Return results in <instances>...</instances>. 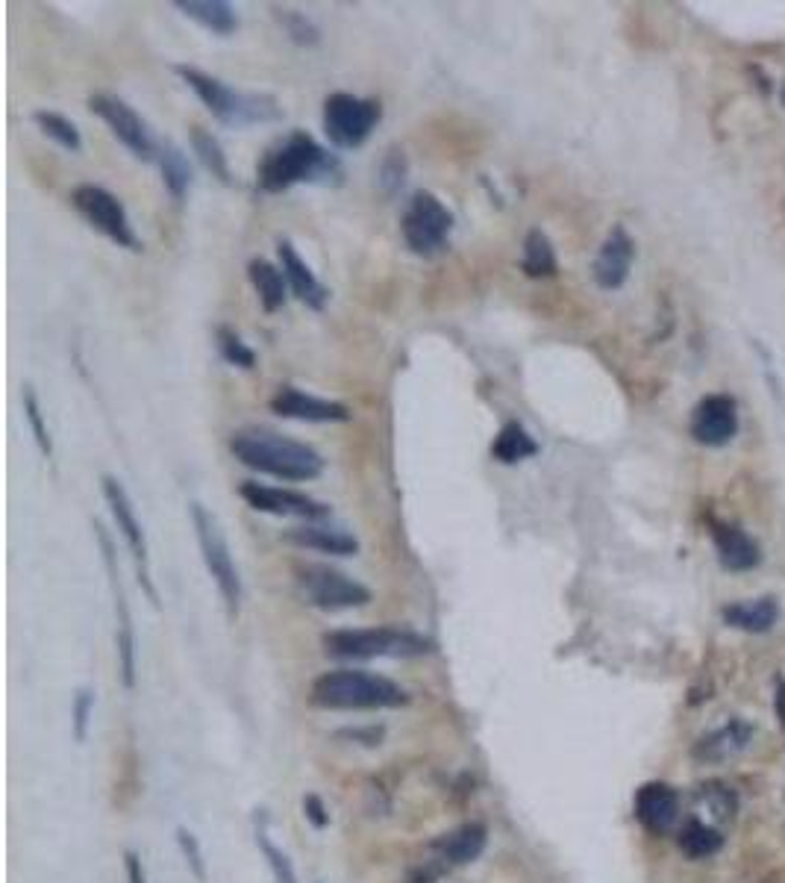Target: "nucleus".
I'll return each instance as SVG.
<instances>
[{
    "label": "nucleus",
    "mask_w": 785,
    "mask_h": 883,
    "mask_svg": "<svg viewBox=\"0 0 785 883\" xmlns=\"http://www.w3.org/2000/svg\"><path fill=\"white\" fill-rule=\"evenodd\" d=\"M535 454H539V442L526 433L524 424H519V421L503 424L501 433L492 442V456L503 465H515L521 460H526V456Z\"/></svg>",
    "instance_id": "bb28decb"
},
{
    "label": "nucleus",
    "mask_w": 785,
    "mask_h": 883,
    "mask_svg": "<svg viewBox=\"0 0 785 883\" xmlns=\"http://www.w3.org/2000/svg\"><path fill=\"white\" fill-rule=\"evenodd\" d=\"M677 813L680 799L668 783H644L642 790L635 792V819L651 833L671 831L674 822H677Z\"/></svg>",
    "instance_id": "a211bd4d"
},
{
    "label": "nucleus",
    "mask_w": 785,
    "mask_h": 883,
    "mask_svg": "<svg viewBox=\"0 0 785 883\" xmlns=\"http://www.w3.org/2000/svg\"><path fill=\"white\" fill-rule=\"evenodd\" d=\"M159 169H162V183L174 201H183L189 185H192V165L185 160V153L177 144H162L159 151Z\"/></svg>",
    "instance_id": "c85d7f7f"
},
{
    "label": "nucleus",
    "mask_w": 785,
    "mask_h": 883,
    "mask_svg": "<svg viewBox=\"0 0 785 883\" xmlns=\"http://www.w3.org/2000/svg\"><path fill=\"white\" fill-rule=\"evenodd\" d=\"M694 442L706 448L727 445L738 430V407L729 395H709L694 407L692 421H688Z\"/></svg>",
    "instance_id": "2eb2a0df"
},
{
    "label": "nucleus",
    "mask_w": 785,
    "mask_h": 883,
    "mask_svg": "<svg viewBox=\"0 0 785 883\" xmlns=\"http://www.w3.org/2000/svg\"><path fill=\"white\" fill-rule=\"evenodd\" d=\"M276 18H280V24L285 27V33L292 36V42L315 44L318 39H321V30H318L303 12H294V9H276Z\"/></svg>",
    "instance_id": "4c0bfd02"
},
{
    "label": "nucleus",
    "mask_w": 785,
    "mask_h": 883,
    "mask_svg": "<svg viewBox=\"0 0 785 883\" xmlns=\"http://www.w3.org/2000/svg\"><path fill=\"white\" fill-rule=\"evenodd\" d=\"M342 165L324 144H318L310 133L294 130L280 144L262 157L256 169V183L262 192L280 194L301 183H330L339 180Z\"/></svg>",
    "instance_id": "f257e3e1"
},
{
    "label": "nucleus",
    "mask_w": 785,
    "mask_h": 883,
    "mask_svg": "<svg viewBox=\"0 0 785 883\" xmlns=\"http://www.w3.org/2000/svg\"><path fill=\"white\" fill-rule=\"evenodd\" d=\"M453 230V212L433 192H415L401 219V233L412 253L433 257L447 248Z\"/></svg>",
    "instance_id": "6e6552de"
},
{
    "label": "nucleus",
    "mask_w": 785,
    "mask_h": 883,
    "mask_svg": "<svg viewBox=\"0 0 785 883\" xmlns=\"http://www.w3.org/2000/svg\"><path fill=\"white\" fill-rule=\"evenodd\" d=\"M33 121L48 139H53V142L59 144V148H66V151L71 153L83 151V136H80V130H77V124L71 118L59 116V112L51 110H39L33 112Z\"/></svg>",
    "instance_id": "7c9ffc66"
},
{
    "label": "nucleus",
    "mask_w": 785,
    "mask_h": 883,
    "mask_svg": "<svg viewBox=\"0 0 785 883\" xmlns=\"http://www.w3.org/2000/svg\"><path fill=\"white\" fill-rule=\"evenodd\" d=\"M218 351L230 365H239V369L251 371L256 365V353L244 345L242 337L230 328H218Z\"/></svg>",
    "instance_id": "f704fd0d"
},
{
    "label": "nucleus",
    "mask_w": 785,
    "mask_h": 883,
    "mask_svg": "<svg viewBox=\"0 0 785 883\" xmlns=\"http://www.w3.org/2000/svg\"><path fill=\"white\" fill-rule=\"evenodd\" d=\"M298 581L312 604L321 610H353L371 601V589L353 581L351 574L330 569V565H301Z\"/></svg>",
    "instance_id": "9b49d317"
},
{
    "label": "nucleus",
    "mask_w": 785,
    "mask_h": 883,
    "mask_svg": "<svg viewBox=\"0 0 785 883\" xmlns=\"http://www.w3.org/2000/svg\"><path fill=\"white\" fill-rule=\"evenodd\" d=\"M71 203H74V210L89 221V228H94L98 233L107 235L109 242L118 244V248H127V251H142L139 235H135L133 224H130V215H127L124 210V203L118 201L109 189L94 183L77 185L74 192H71Z\"/></svg>",
    "instance_id": "1a4fd4ad"
},
{
    "label": "nucleus",
    "mask_w": 785,
    "mask_h": 883,
    "mask_svg": "<svg viewBox=\"0 0 785 883\" xmlns=\"http://www.w3.org/2000/svg\"><path fill=\"white\" fill-rule=\"evenodd\" d=\"M189 513H192L194 533H198L203 565H207V572L212 574L218 592L224 598L230 619H235V615H239V606H242V578H239V569H235L233 563L230 545H227L224 533L218 528L215 515H212L207 506L194 501V504H189Z\"/></svg>",
    "instance_id": "423d86ee"
},
{
    "label": "nucleus",
    "mask_w": 785,
    "mask_h": 883,
    "mask_svg": "<svg viewBox=\"0 0 785 883\" xmlns=\"http://www.w3.org/2000/svg\"><path fill=\"white\" fill-rule=\"evenodd\" d=\"M774 713H777L779 728L785 731V678H777V683H774Z\"/></svg>",
    "instance_id": "37998d69"
},
{
    "label": "nucleus",
    "mask_w": 785,
    "mask_h": 883,
    "mask_svg": "<svg viewBox=\"0 0 785 883\" xmlns=\"http://www.w3.org/2000/svg\"><path fill=\"white\" fill-rule=\"evenodd\" d=\"M103 495H107V504L109 510H112V519H115L118 524V533L124 536L127 548H130V554H133L135 569H139V583H142L148 598L157 604V589H153L151 572H148V539H144L142 522L135 519L133 501L127 495L124 483L118 478H112V474L103 478Z\"/></svg>",
    "instance_id": "4468645a"
},
{
    "label": "nucleus",
    "mask_w": 785,
    "mask_h": 883,
    "mask_svg": "<svg viewBox=\"0 0 785 883\" xmlns=\"http://www.w3.org/2000/svg\"><path fill=\"white\" fill-rule=\"evenodd\" d=\"M753 728L742 719H733L724 728H718L709 736H703L697 745H694V757L706 760V763H718V760H729L735 754H742L747 745H751Z\"/></svg>",
    "instance_id": "5701e85b"
},
{
    "label": "nucleus",
    "mask_w": 785,
    "mask_h": 883,
    "mask_svg": "<svg viewBox=\"0 0 785 883\" xmlns=\"http://www.w3.org/2000/svg\"><path fill=\"white\" fill-rule=\"evenodd\" d=\"M276 253H280V269L285 274V283L298 294V301H303L310 310H324L326 301H330V292L321 280L315 278V271L301 260V253L294 251V244L289 239H280L276 244Z\"/></svg>",
    "instance_id": "6ab92c4d"
},
{
    "label": "nucleus",
    "mask_w": 785,
    "mask_h": 883,
    "mask_svg": "<svg viewBox=\"0 0 785 883\" xmlns=\"http://www.w3.org/2000/svg\"><path fill=\"white\" fill-rule=\"evenodd\" d=\"M98 542L103 548V563L109 572V589H112V604H115V651H118V672H121V683L127 690L135 686V631H133V615H130V604H127L124 586L118 581V565H115V551L109 542L107 530L101 524H94Z\"/></svg>",
    "instance_id": "f8f14e48"
},
{
    "label": "nucleus",
    "mask_w": 785,
    "mask_h": 883,
    "mask_svg": "<svg viewBox=\"0 0 785 883\" xmlns=\"http://www.w3.org/2000/svg\"><path fill=\"white\" fill-rule=\"evenodd\" d=\"M92 713H94V690L80 686V690L74 692V701H71V733H74V742L89 740Z\"/></svg>",
    "instance_id": "e433bc0d"
},
{
    "label": "nucleus",
    "mask_w": 785,
    "mask_h": 883,
    "mask_svg": "<svg viewBox=\"0 0 785 883\" xmlns=\"http://www.w3.org/2000/svg\"><path fill=\"white\" fill-rule=\"evenodd\" d=\"M485 840H489L485 824L471 822L456 827V831L444 833V836H439V840L430 845V851H433L435 860H439L442 866H465V863H474V860L483 854Z\"/></svg>",
    "instance_id": "4be33fe9"
},
{
    "label": "nucleus",
    "mask_w": 785,
    "mask_h": 883,
    "mask_svg": "<svg viewBox=\"0 0 785 883\" xmlns=\"http://www.w3.org/2000/svg\"><path fill=\"white\" fill-rule=\"evenodd\" d=\"M701 801L709 810H715V816L718 819H729L735 813V807H738V801H735L733 792H729L727 786H721V783H709V786H703Z\"/></svg>",
    "instance_id": "ea45409f"
},
{
    "label": "nucleus",
    "mask_w": 785,
    "mask_h": 883,
    "mask_svg": "<svg viewBox=\"0 0 785 883\" xmlns=\"http://www.w3.org/2000/svg\"><path fill=\"white\" fill-rule=\"evenodd\" d=\"M380 118H383V107L371 98L335 92L324 101V133L342 151L362 148L368 136L374 133V127L380 124Z\"/></svg>",
    "instance_id": "0eeeda50"
},
{
    "label": "nucleus",
    "mask_w": 785,
    "mask_h": 883,
    "mask_svg": "<svg viewBox=\"0 0 785 883\" xmlns=\"http://www.w3.org/2000/svg\"><path fill=\"white\" fill-rule=\"evenodd\" d=\"M724 622L729 628H738L744 633H768L779 619L777 598H753V601H738V604L724 606Z\"/></svg>",
    "instance_id": "b1692460"
},
{
    "label": "nucleus",
    "mask_w": 785,
    "mask_h": 883,
    "mask_svg": "<svg viewBox=\"0 0 785 883\" xmlns=\"http://www.w3.org/2000/svg\"><path fill=\"white\" fill-rule=\"evenodd\" d=\"M271 410L283 419L294 421H351V410L339 401H326V398H315L301 392L298 387H280L276 395L271 398Z\"/></svg>",
    "instance_id": "f3484780"
},
{
    "label": "nucleus",
    "mask_w": 785,
    "mask_h": 883,
    "mask_svg": "<svg viewBox=\"0 0 785 883\" xmlns=\"http://www.w3.org/2000/svg\"><path fill=\"white\" fill-rule=\"evenodd\" d=\"M177 845H180V854H183L189 872H192L198 881H207V860H203L201 840H198L189 827L180 824V827H177Z\"/></svg>",
    "instance_id": "58836bf2"
},
{
    "label": "nucleus",
    "mask_w": 785,
    "mask_h": 883,
    "mask_svg": "<svg viewBox=\"0 0 785 883\" xmlns=\"http://www.w3.org/2000/svg\"><path fill=\"white\" fill-rule=\"evenodd\" d=\"M430 640L403 628H353L324 636V651L335 660H376V656H421Z\"/></svg>",
    "instance_id": "39448f33"
},
{
    "label": "nucleus",
    "mask_w": 785,
    "mask_h": 883,
    "mask_svg": "<svg viewBox=\"0 0 785 883\" xmlns=\"http://www.w3.org/2000/svg\"><path fill=\"white\" fill-rule=\"evenodd\" d=\"M21 401H24V415H27V421H30V430H33L36 445H39V451H42L44 456H51L53 454L51 433H48V424H44L42 407H39V398H36V392H33V387H30V383L24 387V395H21Z\"/></svg>",
    "instance_id": "c9c22d12"
},
{
    "label": "nucleus",
    "mask_w": 785,
    "mask_h": 883,
    "mask_svg": "<svg viewBox=\"0 0 785 883\" xmlns=\"http://www.w3.org/2000/svg\"><path fill=\"white\" fill-rule=\"evenodd\" d=\"M174 71L180 74L189 89L203 101V107L227 127H253V124H268L283 118L280 103L271 94H256V92H239L233 86H227L224 80L207 74L201 68L192 66H174Z\"/></svg>",
    "instance_id": "20e7f679"
},
{
    "label": "nucleus",
    "mask_w": 785,
    "mask_h": 883,
    "mask_svg": "<svg viewBox=\"0 0 785 883\" xmlns=\"http://www.w3.org/2000/svg\"><path fill=\"white\" fill-rule=\"evenodd\" d=\"M248 278H251L253 289L260 294V303L265 312H276L285 303V274L283 269H276L268 260H251L248 262Z\"/></svg>",
    "instance_id": "a878e982"
},
{
    "label": "nucleus",
    "mask_w": 785,
    "mask_h": 883,
    "mask_svg": "<svg viewBox=\"0 0 785 883\" xmlns=\"http://www.w3.org/2000/svg\"><path fill=\"white\" fill-rule=\"evenodd\" d=\"M230 451L242 465L276 480H315L324 471V456L315 448L274 430H239L230 439Z\"/></svg>",
    "instance_id": "f03ea898"
},
{
    "label": "nucleus",
    "mask_w": 785,
    "mask_h": 883,
    "mask_svg": "<svg viewBox=\"0 0 785 883\" xmlns=\"http://www.w3.org/2000/svg\"><path fill=\"white\" fill-rule=\"evenodd\" d=\"M303 816H306V822H310L312 827H318V831H324L326 824H330V813H326L324 801L318 799V795H306V799H303Z\"/></svg>",
    "instance_id": "a19ab883"
},
{
    "label": "nucleus",
    "mask_w": 785,
    "mask_h": 883,
    "mask_svg": "<svg viewBox=\"0 0 785 883\" xmlns=\"http://www.w3.org/2000/svg\"><path fill=\"white\" fill-rule=\"evenodd\" d=\"M174 7L215 36H233L239 30V16L224 0H177Z\"/></svg>",
    "instance_id": "393cba45"
},
{
    "label": "nucleus",
    "mask_w": 785,
    "mask_h": 883,
    "mask_svg": "<svg viewBox=\"0 0 785 883\" xmlns=\"http://www.w3.org/2000/svg\"><path fill=\"white\" fill-rule=\"evenodd\" d=\"M124 866H127V883H148L142 869V857L135 851H124Z\"/></svg>",
    "instance_id": "79ce46f5"
},
{
    "label": "nucleus",
    "mask_w": 785,
    "mask_h": 883,
    "mask_svg": "<svg viewBox=\"0 0 785 883\" xmlns=\"http://www.w3.org/2000/svg\"><path fill=\"white\" fill-rule=\"evenodd\" d=\"M256 849L265 857L271 875H274L276 883H298V872H294L292 860L285 857L283 849H276L274 840L268 836L265 824H256Z\"/></svg>",
    "instance_id": "473e14b6"
},
{
    "label": "nucleus",
    "mask_w": 785,
    "mask_h": 883,
    "mask_svg": "<svg viewBox=\"0 0 785 883\" xmlns=\"http://www.w3.org/2000/svg\"><path fill=\"white\" fill-rule=\"evenodd\" d=\"M779 98H783V103H785V83H783V89H779Z\"/></svg>",
    "instance_id": "c03bdc74"
},
{
    "label": "nucleus",
    "mask_w": 785,
    "mask_h": 883,
    "mask_svg": "<svg viewBox=\"0 0 785 883\" xmlns=\"http://www.w3.org/2000/svg\"><path fill=\"white\" fill-rule=\"evenodd\" d=\"M89 110L101 118L103 124L112 130V136H115L118 142L124 144L133 157H139V160L144 162L157 160L162 148H159L157 139H153L151 127L144 124V118L139 116L130 103L115 98V94H92V98H89Z\"/></svg>",
    "instance_id": "9d476101"
},
{
    "label": "nucleus",
    "mask_w": 785,
    "mask_h": 883,
    "mask_svg": "<svg viewBox=\"0 0 785 883\" xmlns=\"http://www.w3.org/2000/svg\"><path fill=\"white\" fill-rule=\"evenodd\" d=\"M633 260H635L633 235L621 228V224L618 228H612V233L606 235V242L601 244V251H597V257H594V265H592L594 283H597L601 289H606V292H612V289H621L624 283H627L630 269H633Z\"/></svg>",
    "instance_id": "dca6fc26"
},
{
    "label": "nucleus",
    "mask_w": 785,
    "mask_h": 883,
    "mask_svg": "<svg viewBox=\"0 0 785 883\" xmlns=\"http://www.w3.org/2000/svg\"><path fill=\"white\" fill-rule=\"evenodd\" d=\"M406 174H410V162H406V153L401 148H389L376 169V183L383 189L385 194H397L406 183Z\"/></svg>",
    "instance_id": "72a5a7b5"
},
{
    "label": "nucleus",
    "mask_w": 785,
    "mask_h": 883,
    "mask_svg": "<svg viewBox=\"0 0 785 883\" xmlns=\"http://www.w3.org/2000/svg\"><path fill=\"white\" fill-rule=\"evenodd\" d=\"M192 148L194 153L201 157L203 169L210 171L212 177H218L221 183H230V165H227V153L221 148L215 136L207 130V127H192Z\"/></svg>",
    "instance_id": "2f4dec72"
},
{
    "label": "nucleus",
    "mask_w": 785,
    "mask_h": 883,
    "mask_svg": "<svg viewBox=\"0 0 785 883\" xmlns=\"http://www.w3.org/2000/svg\"><path fill=\"white\" fill-rule=\"evenodd\" d=\"M285 539L298 548H310V551H321V554L333 556H353L360 554V539L348 533L344 528L324 522H306L301 528H292L285 533Z\"/></svg>",
    "instance_id": "412c9836"
},
{
    "label": "nucleus",
    "mask_w": 785,
    "mask_h": 883,
    "mask_svg": "<svg viewBox=\"0 0 785 883\" xmlns=\"http://www.w3.org/2000/svg\"><path fill=\"white\" fill-rule=\"evenodd\" d=\"M680 849H683L685 857L692 860H703V857H712V854H718L721 845H724V836H721L712 824H703L697 822V819H692V822L685 824L683 831H680Z\"/></svg>",
    "instance_id": "c756f323"
},
{
    "label": "nucleus",
    "mask_w": 785,
    "mask_h": 883,
    "mask_svg": "<svg viewBox=\"0 0 785 883\" xmlns=\"http://www.w3.org/2000/svg\"><path fill=\"white\" fill-rule=\"evenodd\" d=\"M712 539L718 548V560L727 572H751L762 560L759 545L747 530L727 522H712Z\"/></svg>",
    "instance_id": "aec40b11"
},
{
    "label": "nucleus",
    "mask_w": 785,
    "mask_h": 883,
    "mask_svg": "<svg viewBox=\"0 0 785 883\" xmlns=\"http://www.w3.org/2000/svg\"><path fill=\"white\" fill-rule=\"evenodd\" d=\"M312 704L324 710H394L410 704V692L383 674L339 669L312 683Z\"/></svg>",
    "instance_id": "7ed1b4c3"
},
{
    "label": "nucleus",
    "mask_w": 785,
    "mask_h": 883,
    "mask_svg": "<svg viewBox=\"0 0 785 883\" xmlns=\"http://www.w3.org/2000/svg\"><path fill=\"white\" fill-rule=\"evenodd\" d=\"M521 269L526 278H553L560 271L556 251H553L551 239L535 228L524 239V257H521Z\"/></svg>",
    "instance_id": "cd10ccee"
},
{
    "label": "nucleus",
    "mask_w": 785,
    "mask_h": 883,
    "mask_svg": "<svg viewBox=\"0 0 785 883\" xmlns=\"http://www.w3.org/2000/svg\"><path fill=\"white\" fill-rule=\"evenodd\" d=\"M242 498L248 501L251 510L256 513H268V515H283V519H303V522H326L333 510L324 501H315V498L303 495V492H294V489H283V486H268V483H242Z\"/></svg>",
    "instance_id": "ddd939ff"
}]
</instances>
